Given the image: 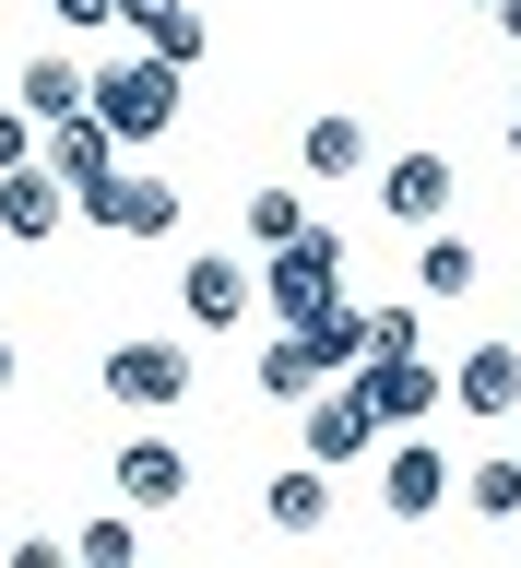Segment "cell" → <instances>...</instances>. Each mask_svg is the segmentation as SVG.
I'll use <instances>...</instances> for the list:
<instances>
[{"label": "cell", "instance_id": "6da1fadb", "mask_svg": "<svg viewBox=\"0 0 521 568\" xmlns=\"http://www.w3.org/2000/svg\"><path fill=\"white\" fill-rule=\"evenodd\" d=\"M261 308H273V320H297V332L344 308V225H309V237L261 248Z\"/></svg>", "mask_w": 521, "mask_h": 568}, {"label": "cell", "instance_id": "7a4b0ae2", "mask_svg": "<svg viewBox=\"0 0 521 568\" xmlns=\"http://www.w3.org/2000/svg\"><path fill=\"white\" fill-rule=\"evenodd\" d=\"M96 390H107L131 426H154V415H178V403L202 390V367H190V344H107Z\"/></svg>", "mask_w": 521, "mask_h": 568}, {"label": "cell", "instance_id": "3957f363", "mask_svg": "<svg viewBox=\"0 0 521 568\" xmlns=\"http://www.w3.org/2000/svg\"><path fill=\"white\" fill-rule=\"evenodd\" d=\"M380 438H391V415L368 403V379H355V367H344L332 390H309V403H297V450H309V462H332V474H355Z\"/></svg>", "mask_w": 521, "mask_h": 568}, {"label": "cell", "instance_id": "277c9868", "mask_svg": "<svg viewBox=\"0 0 521 568\" xmlns=\"http://www.w3.org/2000/svg\"><path fill=\"white\" fill-rule=\"evenodd\" d=\"M178 83H190V71H178V60H154V48L107 60V71H96L107 131H119V142H167V119H178Z\"/></svg>", "mask_w": 521, "mask_h": 568}, {"label": "cell", "instance_id": "5b68a950", "mask_svg": "<svg viewBox=\"0 0 521 568\" xmlns=\"http://www.w3.org/2000/svg\"><path fill=\"white\" fill-rule=\"evenodd\" d=\"M451 486H462V462L439 450L427 426H391V450H380V509H391V521H427Z\"/></svg>", "mask_w": 521, "mask_h": 568}, {"label": "cell", "instance_id": "8992f818", "mask_svg": "<svg viewBox=\"0 0 521 568\" xmlns=\"http://www.w3.org/2000/svg\"><path fill=\"white\" fill-rule=\"evenodd\" d=\"M83 225H96V237H178V190L142 178V166H119V178L83 190Z\"/></svg>", "mask_w": 521, "mask_h": 568}, {"label": "cell", "instance_id": "52a82bcc", "mask_svg": "<svg viewBox=\"0 0 521 568\" xmlns=\"http://www.w3.org/2000/svg\"><path fill=\"white\" fill-rule=\"evenodd\" d=\"M60 213H83V190H71L48 154L0 178V237H12V248H48V237H60Z\"/></svg>", "mask_w": 521, "mask_h": 568}, {"label": "cell", "instance_id": "ba28073f", "mask_svg": "<svg viewBox=\"0 0 521 568\" xmlns=\"http://www.w3.org/2000/svg\"><path fill=\"white\" fill-rule=\"evenodd\" d=\"M451 190H462V178H451V154H427V142L380 166V213L403 225V237H427V225H451Z\"/></svg>", "mask_w": 521, "mask_h": 568}, {"label": "cell", "instance_id": "9c48e42d", "mask_svg": "<svg viewBox=\"0 0 521 568\" xmlns=\"http://www.w3.org/2000/svg\"><path fill=\"white\" fill-rule=\"evenodd\" d=\"M107 486L131 497V509H178V497H190V450L167 438V415L142 426V438H119V462H107Z\"/></svg>", "mask_w": 521, "mask_h": 568}, {"label": "cell", "instance_id": "30bf717a", "mask_svg": "<svg viewBox=\"0 0 521 568\" xmlns=\"http://www.w3.org/2000/svg\"><path fill=\"white\" fill-rule=\"evenodd\" d=\"M249 296H261V273H249L238 248H202V261L178 273V308H190V332H238Z\"/></svg>", "mask_w": 521, "mask_h": 568}, {"label": "cell", "instance_id": "8fae6325", "mask_svg": "<svg viewBox=\"0 0 521 568\" xmlns=\"http://www.w3.org/2000/svg\"><path fill=\"white\" fill-rule=\"evenodd\" d=\"M344 379V355L320 344V332H297V320H273V344H261V403H284V415H297V403H309V390H332Z\"/></svg>", "mask_w": 521, "mask_h": 568}, {"label": "cell", "instance_id": "7c38bea8", "mask_svg": "<svg viewBox=\"0 0 521 568\" xmlns=\"http://www.w3.org/2000/svg\"><path fill=\"white\" fill-rule=\"evenodd\" d=\"M297 166H309L320 190H344V178L380 166V142H368V119H355V106H320L309 131H297Z\"/></svg>", "mask_w": 521, "mask_h": 568}, {"label": "cell", "instance_id": "4fadbf2b", "mask_svg": "<svg viewBox=\"0 0 521 568\" xmlns=\"http://www.w3.org/2000/svg\"><path fill=\"white\" fill-rule=\"evenodd\" d=\"M451 403H462V415H487V426H521V344H474L451 367Z\"/></svg>", "mask_w": 521, "mask_h": 568}, {"label": "cell", "instance_id": "5bb4252c", "mask_svg": "<svg viewBox=\"0 0 521 568\" xmlns=\"http://www.w3.org/2000/svg\"><path fill=\"white\" fill-rule=\"evenodd\" d=\"M119 154H131V142L107 131V106H71V119H48V166H60L71 190H96V178H119Z\"/></svg>", "mask_w": 521, "mask_h": 568}, {"label": "cell", "instance_id": "9a60e30c", "mask_svg": "<svg viewBox=\"0 0 521 568\" xmlns=\"http://www.w3.org/2000/svg\"><path fill=\"white\" fill-rule=\"evenodd\" d=\"M261 521H273L284 545H309V532L332 521V462H309V450H297V462L273 474V486H261Z\"/></svg>", "mask_w": 521, "mask_h": 568}, {"label": "cell", "instance_id": "2e32d148", "mask_svg": "<svg viewBox=\"0 0 521 568\" xmlns=\"http://www.w3.org/2000/svg\"><path fill=\"white\" fill-rule=\"evenodd\" d=\"M355 379H368V403H380L391 426H427V415H439V367H427V344L415 355H368Z\"/></svg>", "mask_w": 521, "mask_h": 568}, {"label": "cell", "instance_id": "e0dca14e", "mask_svg": "<svg viewBox=\"0 0 521 568\" xmlns=\"http://www.w3.org/2000/svg\"><path fill=\"white\" fill-rule=\"evenodd\" d=\"M12 106H36V119H71V106H96V71L71 60V48H48V60L12 71Z\"/></svg>", "mask_w": 521, "mask_h": 568}, {"label": "cell", "instance_id": "ac0fdd59", "mask_svg": "<svg viewBox=\"0 0 521 568\" xmlns=\"http://www.w3.org/2000/svg\"><path fill=\"white\" fill-rule=\"evenodd\" d=\"M474 273H487V261H474V237H451V225H427V237H415V296H427V308L474 296Z\"/></svg>", "mask_w": 521, "mask_h": 568}, {"label": "cell", "instance_id": "d6986e66", "mask_svg": "<svg viewBox=\"0 0 521 568\" xmlns=\"http://www.w3.org/2000/svg\"><path fill=\"white\" fill-rule=\"evenodd\" d=\"M462 509H474V521H521V450L462 462Z\"/></svg>", "mask_w": 521, "mask_h": 568}, {"label": "cell", "instance_id": "ffe728a7", "mask_svg": "<svg viewBox=\"0 0 521 568\" xmlns=\"http://www.w3.org/2000/svg\"><path fill=\"white\" fill-rule=\"evenodd\" d=\"M142 48H154V60H178V71H202V48H213V12H202V0H167V12L142 24Z\"/></svg>", "mask_w": 521, "mask_h": 568}, {"label": "cell", "instance_id": "44dd1931", "mask_svg": "<svg viewBox=\"0 0 521 568\" xmlns=\"http://www.w3.org/2000/svg\"><path fill=\"white\" fill-rule=\"evenodd\" d=\"M71 557H83V568H131V557H142V509L119 497L107 521H83V532H71Z\"/></svg>", "mask_w": 521, "mask_h": 568}, {"label": "cell", "instance_id": "7402d4cb", "mask_svg": "<svg viewBox=\"0 0 521 568\" xmlns=\"http://www.w3.org/2000/svg\"><path fill=\"white\" fill-rule=\"evenodd\" d=\"M427 344V296H380L368 308V355H415Z\"/></svg>", "mask_w": 521, "mask_h": 568}, {"label": "cell", "instance_id": "603a6c76", "mask_svg": "<svg viewBox=\"0 0 521 568\" xmlns=\"http://www.w3.org/2000/svg\"><path fill=\"white\" fill-rule=\"evenodd\" d=\"M284 237H309V202L297 190H249V248H284Z\"/></svg>", "mask_w": 521, "mask_h": 568}, {"label": "cell", "instance_id": "cb8c5ba5", "mask_svg": "<svg viewBox=\"0 0 521 568\" xmlns=\"http://www.w3.org/2000/svg\"><path fill=\"white\" fill-rule=\"evenodd\" d=\"M48 12H60V36H96L107 12H119V0H48Z\"/></svg>", "mask_w": 521, "mask_h": 568}, {"label": "cell", "instance_id": "d4e9b609", "mask_svg": "<svg viewBox=\"0 0 521 568\" xmlns=\"http://www.w3.org/2000/svg\"><path fill=\"white\" fill-rule=\"evenodd\" d=\"M154 12H167V0H119V24H131V36H142V24H154Z\"/></svg>", "mask_w": 521, "mask_h": 568}, {"label": "cell", "instance_id": "484cf974", "mask_svg": "<svg viewBox=\"0 0 521 568\" xmlns=\"http://www.w3.org/2000/svg\"><path fill=\"white\" fill-rule=\"evenodd\" d=\"M487 24H498V36H510V48H521V0H498V12H487Z\"/></svg>", "mask_w": 521, "mask_h": 568}, {"label": "cell", "instance_id": "4316f807", "mask_svg": "<svg viewBox=\"0 0 521 568\" xmlns=\"http://www.w3.org/2000/svg\"><path fill=\"white\" fill-rule=\"evenodd\" d=\"M498 142H510V166H521V95H510V119H498Z\"/></svg>", "mask_w": 521, "mask_h": 568}, {"label": "cell", "instance_id": "83f0119b", "mask_svg": "<svg viewBox=\"0 0 521 568\" xmlns=\"http://www.w3.org/2000/svg\"><path fill=\"white\" fill-rule=\"evenodd\" d=\"M12 379H24V355H12V344H0V390H12Z\"/></svg>", "mask_w": 521, "mask_h": 568}, {"label": "cell", "instance_id": "f1b7e54d", "mask_svg": "<svg viewBox=\"0 0 521 568\" xmlns=\"http://www.w3.org/2000/svg\"><path fill=\"white\" fill-rule=\"evenodd\" d=\"M474 12H498V0H474Z\"/></svg>", "mask_w": 521, "mask_h": 568}]
</instances>
